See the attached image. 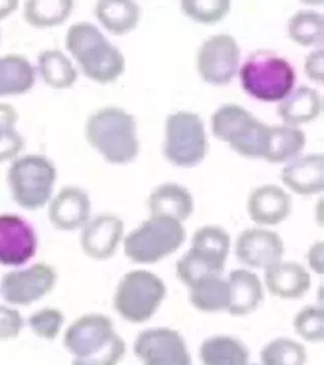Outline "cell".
Segmentation results:
<instances>
[{
  "instance_id": "8992f818",
  "label": "cell",
  "mask_w": 324,
  "mask_h": 365,
  "mask_svg": "<svg viewBox=\"0 0 324 365\" xmlns=\"http://www.w3.org/2000/svg\"><path fill=\"white\" fill-rule=\"evenodd\" d=\"M56 177V169L47 158L28 155L11 163L7 181L14 200L21 207L37 210L51 198Z\"/></svg>"
},
{
  "instance_id": "9a60e30c",
  "label": "cell",
  "mask_w": 324,
  "mask_h": 365,
  "mask_svg": "<svg viewBox=\"0 0 324 365\" xmlns=\"http://www.w3.org/2000/svg\"><path fill=\"white\" fill-rule=\"evenodd\" d=\"M284 254L280 235L271 230L249 228L241 232L236 242V256L244 265L266 269L279 263Z\"/></svg>"
},
{
  "instance_id": "d4e9b609",
  "label": "cell",
  "mask_w": 324,
  "mask_h": 365,
  "mask_svg": "<svg viewBox=\"0 0 324 365\" xmlns=\"http://www.w3.org/2000/svg\"><path fill=\"white\" fill-rule=\"evenodd\" d=\"M306 144L304 132L293 126H268L263 158L280 163L298 157Z\"/></svg>"
},
{
  "instance_id": "d590c367",
  "label": "cell",
  "mask_w": 324,
  "mask_h": 365,
  "mask_svg": "<svg viewBox=\"0 0 324 365\" xmlns=\"http://www.w3.org/2000/svg\"><path fill=\"white\" fill-rule=\"evenodd\" d=\"M64 323L63 314L54 309H44L28 319L32 331L43 339L54 340Z\"/></svg>"
},
{
  "instance_id": "1f68e13d",
  "label": "cell",
  "mask_w": 324,
  "mask_h": 365,
  "mask_svg": "<svg viewBox=\"0 0 324 365\" xmlns=\"http://www.w3.org/2000/svg\"><path fill=\"white\" fill-rule=\"evenodd\" d=\"M18 120L13 106L0 104V163L16 158L25 146V140L14 127Z\"/></svg>"
},
{
  "instance_id": "3957f363",
  "label": "cell",
  "mask_w": 324,
  "mask_h": 365,
  "mask_svg": "<svg viewBox=\"0 0 324 365\" xmlns=\"http://www.w3.org/2000/svg\"><path fill=\"white\" fill-rule=\"evenodd\" d=\"M86 137L108 162L125 165L138 155L135 118L120 108H104L91 115L86 123Z\"/></svg>"
},
{
  "instance_id": "ba28073f",
  "label": "cell",
  "mask_w": 324,
  "mask_h": 365,
  "mask_svg": "<svg viewBox=\"0 0 324 365\" xmlns=\"http://www.w3.org/2000/svg\"><path fill=\"white\" fill-rule=\"evenodd\" d=\"M184 240L186 232L181 222L152 216L126 237L125 253L136 263L153 264L177 251Z\"/></svg>"
},
{
  "instance_id": "836d02e7",
  "label": "cell",
  "mask_w": 324,
  "mask_h": 365,
  "mask_svg": "<svg viewBox=\"0 0 324 365\" xmlns=\"http://www.w3.org/2000/svg\"><path fill=\"white\" fill-rule=\"evenodd\" d=\"M230 1L227 0H184L182 11L197 23L213 25L225 18L230 11Z\"/></svg>"
},
{
  "instance_id": "ac0fdd59",
  "label": "cell",
  "mask_w": 324,
  "mask_h": 365,
  "mask_svg": "<svg viewBox=\"0 0 324 365\" xmlns=\"http://www.w3.org/2000/svg\"><path fill=\"white\" fill-rule=\"evenodd\" d=\"M90 213L88 194L75 187H66L50 204L49 220L57 230L71 232L85 225Z\"/></svg>"
},
{
  "instance_id": "8fae6325",
  "label": "cell",
  "mask_w": 324,
  "mask_h": 365,
  "mask_svg": "<svg viewBox=\"0 0 324 365\" xmlns=\"http://www.w3.org/2000/svg\"><path fill=\"white\" fill-rule=\"evenodd\" d=\"M239 59V47L232 36H213L199 50L198 69L201 78L210 85H227L236 76Z\"/></svg>"
},
{
  "instance_id": "f35d334b",
  "label": "cell",
  "mask_w": 324,
  "mask_h": 365,
  "mask_svg": "<svg viewBox=\"0 0 324 365\" xmlns=\"http://www.w3.org/2000/svg\"><path fill=\"white\" fill-rule=\"evenodd\" d=\"M308 260L311 268L315 272L323 273V242H319L312 247L308 254Z\"/></svg>"
},
{
  "instance_id": "277c9868",
  "label": "cell",
  "mask_w": 324,
  "mask_h": 365,
  "mask_svg": "<svg viewBox=\"0 0 324 365\" xmlns=\"http://www.w3.org/2000/svg\"><path fill=\"white\" fill-rule=\"evenodd\" d=\"M295 78L291 64L268 51L254 53L240 69L244 90L263 102L284 100L291 93Z\"/></svg>"
},
{
  "instance_id": "7c38bea8",
  "label": "cell",
  "mask_w": 324,
  "mask_h": 365,
  "mask_svg": "<svg viewBox=\"0 0 324 365\" xmlns=\"http://www.w3.org/2000/svg\"><path fill=\"white\" fill-rule=\"evenodd\" d=\"M57 280L54 269L45 263L6 274L1 281V294L9 304L30 306L49 294Z\"/></svg>"
},
{
  "instance_id": "e0dca14e",
  "label": "cell",
  "mask_w": 324,
  "mask_h": 365,
  "mask_svg": "<svg viewBox=\"0 0 324 365\" xmlns=\"http://www.w3.org/2000/svg\"><path fill=\"white\" fill-rule=\"evenodd\" d=\"M291 210V196L276 185H265L254 190L247 201L249 215L259 225H279Z\"/></svg>"
},
{
  "instance_id": "44dd1931",
  "label": "cell",
  "mask_w": 324,
  "mask_h": 365,
  "mask_svg": "<svg viewBox=\"0 0 324 365\" xmlns=\"http://www.w3.org/2000/svg\"><path fill=\"white\" fill-rule=\"evenodd\" d=\"M150 207L152 216L174 218L182 222L193 213V197L179 185L163 184L151 193Z\"/></svg>"
},
{
  "instance_id": "52a82bcc",
  "label": "cell",
  "mask_w": 324,
  "mask_h": 365,
  "mask_svg": "<svg viewBox=\"0 0 324 365\" xmlns=\"http://www.w3.org/2000/svg\"><path fill=\"white\" fill-rule=\"evenodd\" d=\"M214 135L228 143L242 157L259 158L265 153L268 126L241 106H222L212 117Z\"/></svg>"
},
{
  "instance_id": "f1b7e54d",
  "label": "cell",
  "mask_w": 324,
  "mask_h": 365,
  "mask_svg": "<svg viewBox=\"0 0 324 365\" xmlns=\"http://www.w3.org/2000/svg\"><path fill=\"white\" fill-rule=\"evenodd\" d=\"M38 64L46 85L56 90L70 88L78 79V71L70 60L59 50H46L40 53Z\"/></svg>"
},
{
  "instance_id": "5b68a950",
  "label": "cell",
  "mask_w": 324,
  "mask_h": 365,
  "mask_svg": "<svg viewBox=\"0 0 324 365\" xmlns=\"http://www.w3.org/2000/svg\"><path fill=\"white\" fill-rule=\"evenodd\" d=\"M229 250L230 237L223 228L201 227L194 232L191 250L177 261V277L191 288L204 276H220Z\"/></svg>"
},
{
  "instance_id": "4fadbf2b",
  "label": "cell",
  "mask_w": 324,
  "mask_h": 365,
  "mask_svg": "<svg viewBox=\"0 0 324 365\" xmlns=\"http://www.w3.org/2000/svg\"><path fill=\"white\" fill-rule=\"evenodd\" d=\"M134 352L148 365H189L188 348L179 332L167 328L150 329L138 336Z\"/></svg>"
},
{
  "instance_id": "e575fe53",
  "label": "cell",
  "mask_w": 324,
  "mask_h": 365,
  "mask_svg": "<svg viewBox=\"0 0 324 365\" xmlns=\"http://www.w3.org/2000/svg\"><path fill=\"white\" fill-rule=\"evenodd\" d=\"M296 333L309 342H323L324 340V311L323 307H304L294 321Z\"/></svg>"
},
{
  "instance_id": "cb8c5ba5",
  "label": "cell",
  "mask_w": 324,
  "mask_h": 365,
  "mask_svg": "<svg viewBox=\"0 0 324 365\" xmlns=\"http://www.w3.org/2000/svg\"><path fill=\"white\" fill-rule=\"evenodd\" d=\"M95 16L109 32L124 35L138 25L141 9L129 0H102L95 7Z\"/></svg>"
},
{
  "instance_id": "ffe728a7",
  "label": "cell",
  "mask_w": 324,
  "mask_h": 365,
  "mask_svg": "<svg viewBox=\"0 0 324 365\" xmlns=\"http://www.w3.org/2000/svg\"><path fill=\"white\" fill-rule=\"evenodd\" d=\"M265 270L266 287L271 294L281 299H300L310 288V275L298 263L279 262Z\"/></svg>"
},
{
  "instance_id": "d6986e66",
  "label": "cell",
  "mask_w": 324,
  "mask_h": 365,
  "mask_svg": "<svg viewBox=\"0 0 324 365\" xmlns=\"http://www.w3.org/2000/svg\"><path fill=\"white\" fill-rule=\"evenodd\" d=\"M283 182L299 195H314L324 189V157L311 153L289 163L281 173Z\"/></svg>"
},
{
  "instance_id": "9c48e42d",
  "label": "cell",
  "mask_w": 324,
  "mask_h": 365,
  "mask_svg": "<svg viewBox=\"0 0 324 365\" xmlns=\"http://www.w3.org/2000/svg\"><path fill=\"white\" fill-rule=\"evenodd\" d=\"M167 294L164 283L145 270L131 271L120 281L115 309L131 323L148 321L157 311Z\"/></svg>"
},
{
  "instance_id": "74e56055",
  "label": "cell",
  "mask_w": 324,
  "mask_h": 365,
  "mask_svg": "<svg viewBox=\"0 0 324 365\" xmlns=\"http://www.w3.org/2000/svg\"><path fill=\"white\" fill-rule=\"evenodd\" d=\"M305 72L307 76L316 83H323L324 76V55L323 49L311 52L305 61Z\"/></svg>"
},
{
  "instance_id": "7402d4cb",
  "label": "cell",
  "mask_w": 324,
  "mask_h": 365,
  "mask_svg": "<svg viewBox=\"0 0 324 365\" xmlns=\"http://www.w3.org/2000/svg\"><path fill=\"white\" fill-rule=\"evenodd\" d=\"M231 302L228 311L232 316H246L258 309L263 299V290L258 276L244 269L231 271L228 278Z\"/></svg>"
},
{
  "instance_id": "4316f807",
  "label": "cell",
  "mask_w": 324,
  "mask_h": 365,
  "mask_svg": "<svg viewBox=\"0 0 324 365\" xmlns=\"http://www.w3.org/2000/svg\"><path fill=\"white\" fill-rule=\"evenodd\" d=\"M192 304L203 312L228 309L231 302V292L226 281L217 275H206L189 288Z\"/></svg>"
},
{
  "instance_id": "4dcf8cb0",
  "label": "cell",
  "mask_w": 324,
  "mask_h": 365,
  "mask_svg": "<svg viewBox=\"0 0 324 365\" xmlns=\"http://www.w3.org/2000/svg\"><path fill=\"white\" fill-rule=\"evenodd\" d=\"M288 32L293 41L304 47L323 43V16L314 11H297L288 23Z\"/></svg>"
},
{
  "instance_id": "30bf717a",
  "label": "cell",
  "mask_w": 324,
  "mask_h": 365,
  "mask_svg": "<svg viewBox=\"0 0 324 365\" xmlns=\"http://www.w3.org/2000/svg\"><path fill=\"white\" fill-rule=\"evenodd\" d=\"M207 150L205 126L199 115L182 111L167 117L163 153L169 162L193 168L203 162Z\"/></svg>"
},
{
  "instance_id": "484cf974",
  "label": "cell",
  "mask_w": 324,
  "mask_h": 365,
  "mask_svg": "<svg viewBox=\"0 0 324 365\" xmlns=\"http://www.w3.org/2000/svg\"><path fill=\"white\" fill-rule=\"evenodd\" d=\"M35 81V69L26 57H0V97L25 93L33 88Z\"/></svg>"
},
{
  "instance_id": "2e32d148",
  "label": "cell",
  "mask_w": 324,
  "mask_h": 365,
  "mask_svg": "<svg viewBox=\"0 0 324 365\" xmlns=\"http://www.w3.org/2000/svg\"><path fill=\"white\" fill-rule=\"evenodd\" d=\"M124 232V222L117 216L103 215L93 218L81 232V247L95 260H108L116 253Z\"/></svg>"
},
{
  "instance_id": "ab89813d",
  "label": "cell",
  "mask_w": 324,
  "mask_h": 365,
  "mask_svg": "<svg viewBox=\"0 0 324 365\" xmlns=\"http://www.w3.org/2000/svg\"><path fill=\"white\" fill-rule=\"evenodd\" d=\"M19 7L16 0H0V20L11 16Z\"/></svg>"
},
{
  "instance_id": "6da1fadb",
  "label": "cell",
  "mask_w": 324,
  "mask_h": 365,
  "mask_svg": "<svg viewBox=\"0 0 324 365\" xmlns=\"http://www.w3.org/2000/svg\"><path fill=\"white\" fill-rule=\"evenodd\" d=\"M64 345L74 364L114 365L126 352L112 319L104 314H86L74 322L65 333Z\"/></svg>"
},
{
  "instance_id": "7a4b0ae2",
  "label": "cell",
  "mask_w": 324,
  "mask_h": 365,
  "mask_svg": "<svg viewBox=\"0 0 324 365\" xmlns=\"http://www.w3.org/2000/svg\"><path fill=\"white\" fill-rule=\"evenodd\" d=\"M66 48L88 78L98 83H114L125 71V58L97 26L81 21L69 28Z\"/></svg>"
},
{
  "instance_id": "83f0119b",
  "label": "cell",
  "mask_w": 324,
  "mask_h": 365,
  "mask_svg": "<svg viewBox=\"0 0 324 365\" xmlns=\"http://www.w3.org/2000/svg\"><path fill=\"white\" fill-rule=\"evenodd\" d=\"M200 357L208 365H244L249 354L240 341L228 336H215L201 346Z\"/></svg>"
},
{
  "instance_id": "d6a6232c",
  "label": "cell",
  "mask_w": 324,
  "mask_h": 365,
  "mask_svg": "<svg viewBox=\"0 0 324 365\" xmlns=\"http://www.w3.org/2000/svg\"><path fill=\"white\" fill-rule=\"evenodd\" d=\"M261 361L266 365H301L307 360L303 345L289 339H277L263 348Z\"/></svg>"
},
{
  "instance_id": "603a6c76",
  "label": "cell",
  "mask_w": 324,
  "mask_h": 365,
  "mask_svg": "<svg viewBox=\"0 0 324 365\" xmlns=\"http://www.w3.org/2000/svg\"><path fill=\"white\" fill-rule=\"evenodd\" d=\"M321 97L313 88L300 86L281 102L278 114L290 126L308 123L320 115Z\"/></svg>"
},
{
  "instance_id": "f546056e",
  "label": "cell",
  "mask_w": 324,
  "mask_h": 365,
  "mask_svg": "<svg viewBox=\"0 0 324 365\" xmlns=\"http://www.w3.org/2000/svg\"><path fill=\"white\" fill-rule=\"evenodd\" d=\"M73 1L70 0H30L25 4V19L35 28H51L61 25L70 16Z\"/></svg>"
},
{
  "instance_id": "5bb4252c",
  "label": "cell",
  "mask_w": 324,
  "mask_h": 365,
  "mask_svg": "<svg viewBox=\"0 0 324 365\" xmlns=\"http://www.w3.org/2000/svg\"><path fill=\"white\" fill-rule=\"evenodd\" d=\"M37 237L33 227L20 216L0 215V264L23 265L35 256Z\"/></svg>"
},
{
  "instance_id": "8d00e7d4",
  "label": "cell",
  "mask_w": 324,
  "mask_h": 365,
  "mask_svg": "<svg viewBox=\"0 0 324 365\" xmlns=\"http://www.w3.org/2000/svg\"><path fill=\"white\" fill-rule=\"evenodd\" d=\"M23 319L16 309L0 306V341L14 339L23 329Z\"/></svg>"
}]
</instances>
